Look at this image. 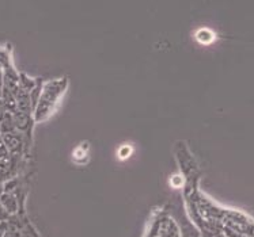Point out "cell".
<instances>
[{"instance_id": "1", "label": "cell", "mask_w": 254, "mask_h": 237, "mask_svg": "<svg viewBox=\"0 0 254 237\" xmlns=\"http://www.w3.org/2000/svg\"><path fill=\"white\" fill-rule=\"evenodd\" d=\"M67 78L55 79L42 86L40 98L37 100L36 107L33 110V117H34L36 122L47 121L52 115L59 100L63 98L64 93L67 91Z\"/></svg>"}, {"instance_id": "2", "label": "cell", "mask_w": 254, "mask_h": 237, "mask_svg": "<svg viewBox=\"0 0 254 237\" xmlns=\"http://www.w3.org/2000/svg\"><path fill=\"white\" fill-rule=\"evenodd\" d=\"M0 205L8 213L10 217L22 214V202L19 201V196L16 195L15 192H5V191H3L0 194Z\"/></svg>"}, {"instance_id": "3", "label": "cell", "mask_w": 254, "mask_h": 237, "mask_svg": "<svg viewBox=\"0 0 254 237\" xmlns=\"http://www.w3.org/2000/svg\"><path fill=\"white\" fill-rule=\"evenodd\" d=\"M1 142L4 144L7 150L11 152V153L19 152L22 149V146H23V140H22L21 134L18 133V130L11 132V133L1 134Z\"/></svg>"}, {"instance_id": "4", "label": "cell", "mask_w": 254, "mask_h": 237, "mask_svg": "<svg viewBox=\"0 0 254 237\" xmlns=\"http://www.w3.org/2000/svg\"><path fill=\"white\" fill-rule=\"evenodd\" d=\"M12 119H14V125L18 132H25L29 129V122H30L29 114L15 111V113H12Z\"/></svg>"}, {"instance_id": "5", "label": "cell", "mask_w": 254, "mask_h": 237, "mask_svg": "<svg viewBox=\"0 0 254 237\" xmlns=\"http://www.w3.org/2000/svg\"><path fill=\"white\" fill-rule=\"evenodd\" d=\"M22 237H40L37 235V232L34 231V228L31 227L30 222L26 221L25 225H23V229H22Z\"/></svg>"}, {"instance_id": "6", "label": "cell", "mask_w": 254, "mask_h": 237, "mask_svg": "<svg viewBox=\"0 0 254 237\" xmlns=\"http://www.w3.org/2000/svg\"><path fill=\"white\" fill-rule=\"evenodd\" d=\"M10 220V216H8V213L3 209V206L0 205V222H4L8 221Z\"/></svg>"}, {"instance_id": "7", "label": "cell", "mask_w": 254, "mask_h": 237, "mask_svg": "<svg viewBox=\"0 0 254 237\" xmlns=\"http://www.w3.org/2000/svg\"><path fill=\"white\" fill-rule=\"evenodd\" d=\"M1 93H3V75L0 71V98H1Z\"/></svg>"}]
</instances>
